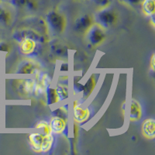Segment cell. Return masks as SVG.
Returning <instances> with one entry per match:
<instances>
[{"instance_id":"obj_1","label":"cell","mask_w":155,"mask_h":155,"mask_svg":"<svg viewBox=\"0 0 155 155\" xmlns=\"http://www.w3.org/2000/svg\"><path fill=\"white\" fill-rule=\"evenodd\" d=\"M48 32L54 35H60L64 32L67 25L65 16L57 10H51L46 14L45 18Z\"/></svg>"},{"instance_id":"obj_2","label":"cell","mask_w":155,"mask_h":155,"mask_svg":"<svg viewBox=\"0 0 155 155\" xmlns=\"http://www.w3.org/2000/svg\"><path fill=\"white\" fill-rule=\"evenodd\" d=\"M119 16L116 10L106 6L104 8H101L95 16L94 21L98 23L104 29L109 28L113 27L118 22Z\"/></svg>"},{"instance_id":"obj_3","label":"cell","mask_w":155,"mask_h":155,"mask_svg":"<svg viewBox=\"0 0 155 155\" xmlns=\"http://www.w3.org/2000/svg\"><path fill=\"white\" fill-rule=\"evenodd\" d=\"M85 34L88 43L92 46H97L101 44L106 37V29L96 23H94Z\"/></svg>"},{"instance_id":"obj_4","label":"cell","mask_w":155,"mask_h":155,"mask_svg":"<svg viewBox=\"0 0 155 155\" xmlns=\"http://www.w3.org/2000/svg\"><path fill=\"white\" fill-rule=\"evenodd\" d=\"M26 37L34 39L40 44H44L47 42V37L42 35L30 27L19 29L17 30H15L14 33L12 34V38L17 43H19L21 40L26 38Z\"/></svg>"},{"instance_id":"obj_5","label":"cell","mask_w":155,"mask_h":155,"mask_svg":"<svg viewBox=\"0 0 155 155\" xmlns=\"http://www.w3.org/2000/svg\"><path fill=\"white\" fill-rule=\"evenodd\" d=\"M18 44L20 52L26 56H33L37 54L39 44H41L34 39L28 37L23 38Z\"/></svg>"},{"instance_id":"obj_6","label":"cell","mask_w":155,"mask_h":155,"mask_svg":"<svg viewBox=\"0 0 155 155\" xmlns=\"http://www.w3.org/2000/svg\"><path fill=\"white\" fill-rule=\"evenodd\" d=\"M52 134H63L67 137L68 134V127L67 120L59 117L53 116L49 123Z\"/></svg>"},{"instance_id":"obj_7","label":"cell","mask_w":155,"mask_h":155,"mask_svg":"<svg viewBox=\"0 0 155 155\" xmlns=\"http://www.w3.org/2000/svg\"><path fill=\"white\" fill-rule=\"evenodd\" d=\"M39 71L38 64L30 59L20 61L16 68V73L20 74H37Z\"/></svg>"},{"instance_id":"obj_8","label":"cell","mask_w":155,"mask_h":155,"mask_svg":"<svg viewBox=\"0 0 155 155\" xmlns=\"http://www.w3.org/2000/svg\"><path fill=\"white\" fill-rule=\"evenodd\" d=\"M94 23V19L90 15H83L75 19L74 23V30L78 33H86Z\"/></svg>"},{"instance_id":"obj_9","label":"cell","mask_w":155,"mask_h":155,"mask_svg":"<svg viewBox=\"0 0 155 155\" xmlns=\"http://www.w3.org/2000/svg\"><path fill=\"white\" fill-rule=\"evenodd\" d=\"M34 84H35L34 78L17 80L16 84V90L22 95H31L34 94Z\"/></svg>"},{"instance_id":"obj_10","label":"cell","mask_w":155,"mask_h":155,"mask_svg":"<svg viewBox=\"0 0 155 155\" xmlns=\"http://www.w3.org/2000/svg\"><path fill=\"white\" fill-rule=\"evenodd\" d=\"M91 112L88 108H82L78 102H74L73 106V119L77 124L85 123L89 118Z\"/></svg>"},{"instance_id":"obj_11","label":"cell","mask_w":155,"mask_h":155,"mask_svg":"<svg viewBox=\"0 0 155 155\" xmlns=\"http://www.w3.org/2000/svg\"><path fill=\"white\" fill-rule=\"evenodd\" d=\"M27 22L29 24L31 25V27L30 28L33 29L42 35L47 37L46 35L48 33V30L45 20L41 19V18H30L27 19Z\"/></svg>"},{"instance_id":"obj_12","label":"cell","mask_w":155,"mask_h":155,"mask_svg":"<svg viewBox=\"0 0 155 155\" xmlns=\"http://www.w3.org/2000/svg\"><path fill=\"white\" fill-rule=\"evenodd\" d=\"M44 136V134H40V133H34L29 135V143L34 151L37 153H41Z\"/></svg>"},{"instance_id":"obj_13","label":"cell","mask_w":155,"mask_h":155,"mask_svg":"<svg viewBox=\"0 0 155 155\" xmlns=\"http://www.w3.org/2000/svg\"><path fill=\"white\" fill-rule=\"evenodd\" d=\"M142 114H143V110L141 105L137 99H133L130 108V115H129L130 120L131 122L139 121L142 117Z\"/></svg>"},{"instance_id":"obj_14","label":"cell","mask_w":155,"mask_h":155,"mask_svg":"<svg viewBox=\"0 0 155 155\" xmlns=\"http://www.w3.org/2000/svg\"><path fill=\"white\" fill-rule=\"evenodd\" d=\"M142 134L147 139L152 140L155 137V120L153 118L147 119L142 125Z\"/></svg>"},{"instance_id":"obj_15","label":"cell","mask_w":155,"mask_h":155,"mask_svg":"<svg viewBox=\"0 0 155 155\" xmlns=\"http://www.w3.org/2000/svg\"><path fill=\"white\" fill-rule=\"evenodd\" d=\"M50 48L52 53L58 58H65L68 56V49L62 43L54 41L51 43Z\"/></svg>"},{"instance_id":"obj_16","label":"cell","mask_w":155,"mask_h":155,"mask_svg":"<svg viewBox=\"0 0 155 155\" xmlns=\"http://www.w3.org/2000/svg\"><path fill=\"white\" fill-rule=\"evenodd\" d=\"M96 85V79H95V75H91L90 78L86 81L85 85H84V90H83V96L82 99L84 100L87 99L89 97V95L92 93L94 88Z\"/></svg>"},{"instance_id":"obj_17","label":"cell","mask_w":155,"mask_h":155,"mask_svg":"<svg viewBox=\"0 0 155 155\" xmlns=\"http://www.w3.org/2000/svg\"><path fill=\"white\" fill-rule=\"evenodd\" d=\"M55 90H56L57 95H58L59 102L65 100L69 97V88L66 84H63V83L61 82L58 83Z\"/></svg>"},{"instance_id":"obj_18","label":"cell","mask_w":155,"mask_h":155,"mask_svg":"<svg viewBox=\"0 0 155 155\" xmlns=\"http://www.w3.org/2000/svg\"><path fill=\"white\" fill-rule=\"evenodd\" d=\"M140 5L143 12L146 16H150L154 15L155 0H143Z\"/></svg>"},{"instance_id":"obj_19","label":"cell","mask_w":155,"mask_h":155,"mask_svg":"<svg viewBox=\"0 0 155 155\" xmlns=\"http://www.w3.org/2000/svg\"><path fill=\"white\" fill-rule=\"evenodd\" d=\"M54 138L53 134H44V140H43L42 147H41V153H47L51 150V148L54 145Z\"/></svg>"},{"instance_id":"obj_20","label":"cell","mask_w":155,"mask_h":155,"mask_svg":"<svg viewBox=\"0 0 155 155\" xmlns=\"http://www.w3.org/2000/svg\"><path fill=\"white\" fill-rule=\"evenodd\" d=\"M45 95H46V100H47V104L48 106L50 105H53L58 102V98L57 95V92L55 88H51V85L48 86L45 90Z\"/></svg>"},{"instance_id":"obj_21","label":"cell","mask_w":155,"mask_h":155,"mask_svg":"<svg viewBox=\"0 0 155 155\" xmlns=\"http://www.w3.org/2000/svg\"><path fill=\"white\" fill-rule=\"evenodd\" d=\"M12 14L5 7L0 5V23L2 25H9L12 22Z\"/></svg>"},{"instance_id":"obj_22","label":"cell","mask_w":155,"mask_h":155,"mask_svg":"<svg viewBox=\"0 0 155 155\" xmlns=\"http://www.w3.org/2000/svg\"><path fill=\"white\" fill-rule=\"evenodd\" d=\"M36 128L37 129H41V130H44V134H52L51 130V127H50L49 123H48L47 121H44V120H42V121H40L38 124H37L36 125Z\"/></svg>"},{"instance_id":"obj_23","label":"cell","mask_w":155,"mask_h":155,"mask_svg":"<svg viewBox=\"0 0 155 155\" xmlns=\"http://www.w3.org/2000/svg\"><path fill=\"white\" fill-rule=\"evenodd\" d=\"M68 109H66L64 106L55 109L53 112V116H59V117H61V118L65 119V120H68Z\"/></svg>"},{"instance_id":"obj_24","label":"cell","mask_w":155,"mask_h":155,"mask_svg":"<svg viewBox=\"0 0 155 155\" xmlns=\"http://www.w3.org/2000/svg\"><path fill=\"white\" fill-rule=\"evenodd\" d=\"M29 0H11L10 4L15 7L17 8H23L27 7V2Z\"/></svg>"},{"instance_id":"obj_25","label":"cell","mask_w":155,"mask_h":155,"mask_svg":"<svg viewBox=\"0 0 155 155\" xmlns=\"http://www.w3.org/2000/svg\"><path fill=\"white\" fill-rule=\"evenodd\" d=\"M95 5L99 6V8H104L109 6L110 4V0H91Z\"/></svg>"},{"instance_id":"obj_26","label":"cell","mask_w":155,"mask_h":155,"mask_svg":"<svg viewBox=\"0 0 155 155\" xmlns=\"http://www.w3.org/2000/svg\"><path fill=\"white\" fill-rule=\"evenodd\" d=\"M10 46L7 43L0 42V54L1 53L9 54L10 52Z\"/></svg>"},{"instance_id":"obj_27","label":"cell","mask_w":155,"mask_h":155,"mask_svg":"<svg viewBox=\"0 0 155 155\" xmlns=\"http://www.w3.org/2000/svg\"><path fill=\"white\" fill-rule=\"evenodd\" d=\"M73 89H74V93H81V92H83V90H84V85H81V83L78 82L74 83V86H73Z\"/></svg>"},{"instance_id":"obj_28","label":"cell","mask_w":155,"mask_h":155,"mask_svg":"<svg viewBox=\"0 0 155 155\" xmlns=\"http://www.w3.org/2000/svg\"><path fill=\"white\" fill-rule=\"evenodd\" d=\"M27 7L30 10H34V9H37V3L35 0H29L28 2H27Z\"/></svg>"},{"instance_id":"obj_29","label":"cell","mask_w":155,"mask_h":155,"mask_svg":"<svg viewBox=\"0 0 155 155\" xmlns=\"http://www.w3.org/2000/svg\"><path fill=\"white\" fill-rule=\"evenodd\" d=\"M127 4L132 5V6H137V5H140L143 0H124Z\"/></svg>"},{"instance_id":"obj_30","label":"cell","mask_w":155,"mask_h":155,"mask_svg":"<svg viewBox=\"0 0 155 155\" xmlns=\"http://www.w3.org/2000/svg\"><path fill=\"white\" fill-rule=\"evenodd\" d=\"M69 70V64L68 62H63L61 64L60 71L62 72H67Z\"/></svg>"},{"instance_id":"obj_31","label":"cell","mask_w":155,"mask_h":155,"mask_svg":"<svg viewBox=\"0 0 155 155\" xmlns=\"http://www.w3.org/2000/svg\"><path fill=\"white\" fill-rule=\"evenodd\" d=\"M154 63H155V54H153L151 56V58H150V68L153 71H154L155 70V66H154Z\"/></svg>"},{"instance_id":"obj_32","label":"cell","mask_w":155,"mask_h":155,"mask_svg":"<svg viewBox=\"0 0 155 155\" xmlns=\"http://www.w3.org/2000/svg\"><path fill=\"white\" fill-rule=\"evenodd\" d=\"M2 2H10L11 0H1Z\"/></svg>"},{"instance_id":"obj_33","label":"cell","mask_w":155,"mask_h":155,"mask_svg":"<svg viewBox=\"0 0 155 155\" xmlns=\"http://www.w3.org/2000/svg\"><path fill=\"white\" fill-rule=\"evenodd\" d=\"M0 2H1V0H0Z\"/></svg>"}]
</instances>
